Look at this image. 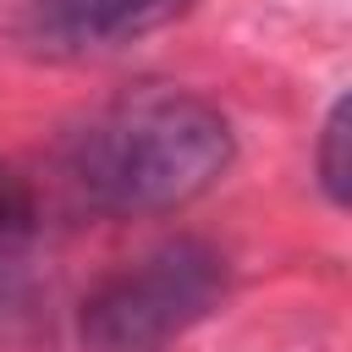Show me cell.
<instances>
[{
  "mask_svg": "<svg viewBox=\"0 0 352 352\" xmlns=\"http://www.w3.org/2000/svg\"><path fill=\"white\" fill-rule=\"evenodd\" d=\"M231 121L182 88H143L88 116L66 143L72 187L104 214H170L231 170Z\"/></svg>",
  "mask_w": 352,
  "mask_h": 352,
  "instance_id": "obj_1",
  "label": "cell"
},
{
  "mask_svg": "<svg viewBox=\"0 0 352 352\" xmlns=\"http://www.w3.org/2000/svg\"><path fill=\"white\" fill-rule=\"evenodd\" d=\"M187 6L192 0H38L22 33L44 55H94V50H116L165 28Z\"/></svg>",
  "mask_w": 352,
  "mask_h": 352,
  "instance_id": "obj_3",
  "label": "cell"
},
{
  "mask_svg": "<svg viewBox=\"0 0 352 352\" xmlns=\"http://www.w3.org/2000/svg\"><path fill=\"white\" fill-rule=\"evenodd\" d=\"M346 121H352V104L346 99H336L330 104V116H324V132H319V182H324V192L336 198V204H346V192H352V165H346Z\"/></svg>",
  "mask_w": 352,
  "mask_h": 352,
  "instance_id": "obj_5",
  "label": "cell"
},
{
  "mask_svg": "<svg viewBox=\"0 0 352 352\" xmlns=\"http://www.w3.org/2000/svg\"><path fill=\"white\" fill-rule=\"evenodd\" d=\"M28 248H33V192L0 160V280L22 270V253Z\"/></svg>",
  "mask_w": 352,
  "mask_h": 352,
  "instance_id": "obj_4",
  "label": "cell"
},
{
  "mask_svg": "<svg viewBox=\"0 0 352 352\" xmlns=\"http://www.w3.org/2000/svg\"><path fill=\"white\" fill-rule=\"evenodd\" d=\"M220 297L226 258L198 236H176L99 280V292L82 302L77 336L82 352H170V341L204 324Z\"/></svg>",
  "mask_w": 352,
  "mask_h": 352,
  "instance_id": "obj_2",
  "label": "cell"
}]
</instances>
